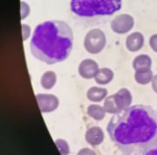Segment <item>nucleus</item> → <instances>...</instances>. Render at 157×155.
<instances>
[{
    "label": "nucleus",
    "instance_id": "obj_21",
    "mask_svg": "<svg viewBox=\"0 0 157 155\" xmlns=\"http://www.w3.org/2000/svg\"><path fill=\"white\" fill-rule=\"evenodd\" d=\"M149 42H150V46L152 47V49L157 51V34L152 36L151 38H150Z\"/></svg>",
    "mask_w": 157,
    "mask_h": 155
},
{
    "label": "nucleus",
    "instance_id": "obj_14",
    "mask_svg": "<svg viewBox=\"0 0 157 155\" xmlns=\"http://www.w3.org/2000/svg\"><path fill=\"white\" fill-rule=\"evenodd\" d=\"M57 81V76L55 72H45L41 78V85L45 89L52 88Z\"/></svg>",
    "mask_w": 157,
    "mask_h": 155
},
{
    "label": "nucleus",
    "instance_id": "obj_5",
    "mask_svg": "<svg viewBox=\"0 0 157 155\" xmlns=\"http://www.w3.org/2000/svg\"><path fill=\"white\" fill-rule=\"evenodd\" d=\"M106 43V35L100 29H93L89 31L84 39L85 49L92 54L100 53L104 49Z\"/></svg>",
    "mask_w": 157,
    "mask_h": 155
},
{
    "label": "nucleus",
    "instance_id": "obj_1",
    "mask_svg": "<svg viewBox=\"0 0 157 155\" xmlns=\"http://www.w3.org/2000/svg\"><path fill=\"white\" fill-rule=\"evenodd\" d=\"M107 130L124 155H141L157 141V112L150 105L129 106L112 117Z\"/></svg>",
    "mask_w": 157,
    "mask_h": 155
},
{
    "label": "nucleus",
    "instance_id": "obj_8",
    "mask_svg": "<svg viewBox=\"0 0 157 155\" xmlns=\"http://www.w3.org/2000/svg\"><path fill=\"white\" fill-rule=\"evenodd\" d=\"M99 70L100 69H99L98 64L94 60L90 59L81 61V63L78 66L79 75L86 79L95 77Z\"/></svg>",
    "mask_w": 157,
    "mask_h": 155
},
{
    "label": "nucleus",
    "instance_id": "obj_4",
    "mask_svg": "<svg viewBox=\"0 0 157 155\" xmlns=\"http://www.w3.org/2000/svg\"><path fill=\"white\" fill-rule=\"evenodd\" d=\"M132 102V95L128 89L122 88L115 94L107 97L105 100L104 109L108 113H118L128 108Z\"/></svg>",
    "mask_w": 157,
    "mask_h": 155
},
{
    "label": "nucleus",
    "instance_id": "obj_13",
    "mask_svg": "<svg viewBox=\"0 0 157 155\" xmlns=\"http://www.w3.org/2000/svg\"><path fill=\"white\" fill-rule=\"evenodd\" d=\"M150 66H151V59L147 55L137 56L133 62V67L136 72L149 70Z\"/></svg>",
    "mask_w": 157,
    "mask_h": 155
},
{
    "label": "nucleus",
    "instance_id": "obj_9",
    "mask_svg": "<svg viewBox=\"0 0 157 155\" xmlns=\"http://www.w3.org/2000/svg\"><path fill=\"white\" fill-rule=\"evenodd\" d=\"M144 38L140 32H133L128 36L126 40V46L130 51H137L142 47Z\"/></svg>",
    "mask_w": 157,
    "mask_h": 155
},
{
    "label": "nucleus",
    "instance_id": "obj_12",
    "mask_svg": "<svg viewBox=\"0 0 157 155\" xmlns=\"http://www.w3.org/2000/svg\"><path fill=\"white\" fill-rule=\"evenodd\" d=\"M113 78V72L109 68L100 69L94 77L96 82L100 85H107L112 81Z\"/></svg>",
    "mask_w": 157,
    "mask_h": 155
},
{
    "label": "nucleus",
    "instance_id": "obj_11",
    "mask_svg": "<svg viewBox=\"0 0 157 155\" xmlns=\"http://www.w3.org/2000/svg\"><path fill=\"white\" fill-rule=\"evenodd\" d=\"M107 94V89L98 87V86H93L87 91L86 96L88 100L93 102H100L106 98Z\"/></svg>",
    "mask_w": 157,
    "mask_h": 155
},
{
    "label": "nucleus",
    "instance_id": "obj_7",
    "mask_svg": "<svg viewBox=\"0 0 157 155\" xmlns=\"http://www.w3.org/2000/svg\"><path fill=\"white\" fill-rule=\"evenodd\" d=\"M37 100L40 111L42 112H50L55 110L59 105V100L52 94H37Z\"/></svg>",
    "mask_w": 157,
    "mask_h": 155
},
{
    "label": "nucleus",
    "instance_id": "obj_23",
    "mask_svg": "<svg viewBox=\"0 0 157 155\" xmlns=\"http://www.w3.org/2000/svg\"><path fill=\"white\" fill-rule=\"evenodd\" d=\"M152 86H153V89L157 93V75L153 78V80H152Z\"/></svg>",
    "mask_w": 157,
    "mask_h": 155
},
{
    "label": "nucleus",
    "instance_id": "obj_19",
    "mask_svg": "<svg viewBox=\"0 0 157 155\" xmlns=\"http://www.w3.org/2000/svg\"><path fill=\"white\" fill-rule=\"evenodd\" d=\"M141 155H157V141L149 146Z\"/></svg>",
    "mask_w": 157,
    "mask_h": 155
},
{
    "label": "nucleus",
    "instance_id": "obj_16",
    "mask_svg": "<svg viewBox=\"0 0 157 155\" xmlns=\"http://www.w3.org/2000/svg\"><path fill=\"white\" fill-rule=\"evenodd\" d=\"M152 78V72L150 70H144V71H137L135 74V78L137 83L140 85L147 84Z\"/></svg>",
    "mask_w": 157,
    "mask_h": 155
},
{
    "label": "nucleus",
    "instance_id": "obj_20",
    "mask_svg": "<svg viewBox=\"0 0 157 155\" xmlns=\"http://www.w3.org/2000/svg\"><path fill=\"white\" fill-rule=\"evenodd\" d=\"M22 32H23V39L24 40L28 38L30 36V33H31V27L27 25H25L23 24L22 25Z\"/></svg>",
    "mask_w": 157,
    "mask_h": 155
},
{
    "label": "nucleus",
    "instance_id": "obj_15",
    "mask_svg": "<svg viewBox=\"0 0 157 155\" xmlns=\"http://www.w3.org/2000/svg\"><path fill=\"white\" fill-rule=\"evenodd\" d=\"M105 109L101 105H91L87 107V113L95 120H101L105 117Z\"/></svg>",
    "mask_w": 157,
    "mask_h": 155
},
{
    "label": "nucleus",
    "instance_id": "obj_17",
    "mask_svg": "<svg viewBox=\"0 0 157 155\" xmlns=\"http://www.w3.org/2000/svg\"><path fill=\"white\" fill-rule=\"evenodd\" d=\"M55 144L57 145V146L59 149L62 155H67L69 153V146L65 140L58 139L57 141H55Z\"/></svg>",
    "mask_w": 157,
    "mask_h": 155
},
{
    "label": "nucleus",
    "instance_id": "obj_6",
    "mask_svg": "<svg viewBox=\"0 0 157 155\" xmlns=\"http://www.w3.org/2000/svg\"><path fill=\"white\" fill-rule=\"evenodd\" d=\"M135 25L134 17L128 14H121L113 18L111 23L112 30L118 34H125L131 31Z\"/></svg>",
    "mask_w": 157,
    "mask_h": 155
},
{
    "label": "nucleus",
    "instance_id": "obj_2",
    "mask_svg": "<svg viewBox=\"0 0 157 155\" xmlns=\"http://www.w3.org/2000/svg\"><path fill=\"white\" fill-rule=\"evenodd\" d=\"M73 45V31L67 23L60 20L39 24L35 28L30 44L32 54L48 65L66 60Z\"/></svg>",
    "mask_w": 157,
    "mask_h": 155
},
{
    "label": "nucleus",
    "instance_id": "obj_10",
    "mask_svg": "<svg viewBox=\"0 0 157 155\" xmlns=\"http://www.w3.org/2000/svg\"><path fill=\"white\" fill-rule=\"evenodd\" d=\"M104 138V134L103 131L101 128L98 127H91L86 133V139L89 144L93 146L101 144L103 141Z\"/></svg>",
    "mask_w": 157,
    "mask_h": 155
},
{
    "label": "nucleus",
    "instance_id": "obj_3",
    "mask_svg": "<svg viewBox=\"0 0 157 155\" xmlns=\"http://www.w3.org/2000/svg\"><path fill=\"white\" fill-rule=\"evenodd\" d=\"M121 6L122 0H71L70 3L71 11L81 17L110 16Z\"/></svg>",
    "mask_w": 157,
    "mask_h": 155
},
{
    "label": "nucleus",
    "instance_id": "obj_22",
    "mask_svg": "<svg viewBox=\"0 0 157 155\" xmlns=\"http://www.w3.org/2000/svg\"><path fill=\"white\" fill-rule=\"evenodd\" d=\"M78 155H96L95 153L93 150L89 149V148H84L81 149L78 152Z\"/></svg>",
    "mask_w": 157,
    "mask_h": 155
},
{
    "label": "nucleus",
    "instance_id": "obj_18",
    "mask_svg": "<svg viewBox=\"0 0 157 155\" xmlns=\"http://www.w3.org/2000/svg\"><path fill=\"white\" fill-rule=\"evenodd\" d=\"M30 14V6L27 3L22 1L20 3V17L21 19H25Z\"/></svg>",
    "mask_w": 157,
    "mask_h": 155
}]
</instances>
